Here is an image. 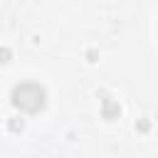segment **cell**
Wrapping results in <instances>:
<instances>
[{"instance_id":"1","label":"cell","mask_w":158,"mask_h":158,"mask_svg":"<svg viewBox=\"0 0 158 158\" xmlns=\"http://www.w3.org/2000/svg\"><path fill=\"white\" fill-rule=\"evenodd\" d=\"M10 104L22 114H40L47 106V89L37 81H20L10 91Z\"/></svg>"},{"instance_id":"2","label":"cell","mask_w":158,"mask_h":158,"mask_svg":"<svg viewBox=\"0 0 158 158\" xmlns=\"http://www.w3.org/2000/svg\"><path fill=\"white\" fill-rule=\"evenodd\" d=\"M118 116H121V104H118L116 99H111V96L101 99V118H106V121H116Z\"/></svg>"},{"instance_id":"3","label":"cell","mask_w":158,"mask_h":158,"mask_svg":"<svg viewBox=\"0 0 158 158\" xmlns=\"http://www.w3.org/2000/svg\"><path fill=\"white\" fill-rule=\"evenodd\" d=\"M22 126H25L22 118H10V121H7V131H12V133H20Z\"/></svg>"},{"instance_id":"4","label":"cell","mask_w":158,"mask_h":158,"mask_svg":"<svg viewBox=\"0 0 158 158\" xmlns=\"http://www.w3.org/2000/svg\"><path fill=\"white\" fill-rule=\"evenodd\" d=\"M136 131L138 133H148L151 131V118H138L136 121Z\"/></svg>"},{"instance_id":"5","label":"cell","mask_w":158,"mask_h":158,"mask_svg":"<svg viewBox=\"0 0 158 158\" xmlns=\"http://www.w3.org/2000/svg\"><path fill=\"white\" fill-rule=\"evenodd\" d=\"M84 57H86V62H89V64H94V62L99 59V52H96V49H86V54H84Z\"/></svg>"},{"instance_id":"6","label":"cell","mask_w":158,"mask_h":158,"mask_svg":"<svg viewBox=\"0 0 158 158\" xmlns=\"http://www.w3.org/2000/svg\"><path fill=\"white\" fill-rule=\"evenodd\" d=\"M10 57H12L10 47H2V62H10Z\"/></svg>"}]
</instances>
